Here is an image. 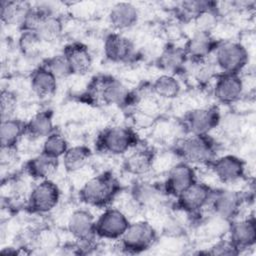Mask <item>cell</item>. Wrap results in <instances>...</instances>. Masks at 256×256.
Returning a JSON list of instances; mask_svg holds the SVG:
<instances>
[{
	"label": "cell",
	"instance_id": "obj_8",
	"mask_svg": "<svg viewBox=\"0 0 256 256\" xmlns=\"http://www.w3.org/2000/svg\"><path fill=\"white\" fill-rule=\"evenodd\" d=\"M220 123L221 114L216 105L192 109L186 113L183 119V126L190 135H208Z\"/></svg>",
	"mask_w": 256,
	"mask_h": 256
},
{
	"label": "cell",
	"instance_id": "obj_19",
	"mask_svg": "<svg viewBox=\"0 0 256 256\" xmlns=\"http://www.w3.org/2000/svg\"><path fill=\"white\" fill-rule=\"evenodd\" d=\"M156 151L151 147H136L125 156L123 170L133 176L147 175L154 167Z\"/></svg>",
	"mask_w": 256,
	"mask_h": 256
},
{
	"label": "cell",
	"instance_id": "obj_31",
	"mask_svg": "<svg viewBox=\"0 0 256 256\" xmlns=\"http://www.w3.org/2000/svg\"><path fill=\"white\" fill-rule=\"evenodd\" d=\"M182 86L176 76L171 74H162L158 76L151 85V91L159 98L171 100L179 96Z\"/></svg>",
	"mask_w": 256,
	"mask_h": 256
},
{
	"label": "cell",
	"instance_id": "obj_15",
	"mask_svg": "<svg viewBox=\"0 0 256 256\" xmlns=\"http://www.w3.org/2000/svg\"><path fill=\"white\" fill-rule=\"evenodd\" d=\"M221 41H218L211 32L195 31L185 42L183 48L188 60L193 63L206 61L213 54Z\"/></svg>",
	"mask_w": 256,
	"mask_h": 256
},
{
	"label": "cell",
	"instance_id": "obj_22",
	"mask_svg": "<svg viewBox=\"0 0 256 256\" xmlns=\"http://www.w3.org/2000/svg\"><path fill=\"white\" fill-rule=\"evenodd\" d=\"M188 57L184 48L175 44H167L156 60V66L166 74L178 75L185 70Z\"/></svg>",
	"mask_w": 256,
	"mask_h": 256
},
{
	"label": "cell",
	"instance_id": "obj_27",
	"mask_svg": "<svg viewBox=\"0 0 256 256\" xmlns=\"http://www.w3.org/2000/svg\"><path fill=\"white\" fill-rule=\"evenodd\" d=\"M63 29L64 24L62 18L50 8L42 17L34 33L38 36L42 43H52L61 37Z\"/></svg>",
	"mask_w": 256,
	"mask_h": 256
},
{
	"label": "cell",
	"instance_id": "obj_6",
	"mask_svg": "<svg viewBox=\"0 0 256 256\" xmlns=\"http://www.w3.org/2000/svg\"><path fill=\"white\" fill-rule=\"evenodd\" d=\"M214 54L216 67L221 73L240 74L249 62L247 48L236 41H221Z\"/></svg>",
	"mask_w": 256,
	"mask_h": 256
},
{
	"label": "cell",
	"instance_id": "obj_12",
	"mask_svg": "<svg viewBox=\"0 0 256 256\" xmlns=\"http://www.w3.org/2000/svg\"><path fill=\"white\" fill-rule=\"evenodd\" d=\"M196 181L198 180L192 164L181 160L170 168L162 187L168 197L176 198Z\"/></svg>",
	"mask_w": 256,
	"mask_h": 256
},
{
	"label": "cell",
	"instance_id": "obj_28",
	"mask_svg": "<svg viewBox=\"0 0 256 256\" xmlns=\"http://www.w3.org/2000/svg\"><path fill=\"white\" fill-rule=\"evenodd\" d=\"M25 123L21 119L11 117L1 120L0 144L1 149H15L25 135Z\"/></svg>",
	"mask_w": 256,
	"mask_h": 256
},
{
	"label": "cell",
	"instance_id": "obj_7",
	"mask_svg": "<svg viewBox=\"0 0 256 256\" xmlns=\"http://www.w3.org/2000/svg\"><path fill=\"white\" fill-rule=\"evenodd\" d=\"M60 197V188L53 180L39 181L28 194L26 209L31 214H46L56 208Z\"/></svg>",
	"mask_w": 256,
	"mask_h": 256
},
{
	"label": "cell",
	"instance_id": "obj_24",
	"mask_svg": "<svg viewBox=\"0 0 256 256\" xmlns=\"http://www.w3.org/2000/svg\"><path fill=\"white\" fill-rule=\"evenodd\" d=\"M58 79L42 64L35 68L30 75V87L35 95L45 99L55 94Z\"/></svg>",
	"mask_w": 256,
	"mask_h": 256
},
{
	"label": "cell",
	"instance_id": "obj_14",
	"mask_svg": "<svg viewBox=\"0 0 256 256\" xmlns=\"http://www.w3.org/2000/svg\"><path fill=\"white\" fill-rule=\"evenodd\" d=\"M244 93V81L240 74L218 73L215 78L213 95L217 102L230 105L241 99Z\"/></svg>",
	"mask_w": 256,
	"mask_h": 256
},
{
	"label": "cell",
	"instance_id": "obj_25",
	"mask_svg": "<svg viewBox=\"0 0 256 256\" xmlns=\"http://www.w3.org/2000/svg\"><path fill=\"white\" fill-rule=\"evenodd\" d=\"M59 166V159L49 157L42 152L30 158L24 165L25 173L34 180L50 179Z\"/></svg>",
	"mask_w": 256,
	"mask_h": 256
},
{
	"label": "cell",
	"instance_id": "obj_1",
	"mask_svg": "<svg viewBox=\"0 0 256 256\" xmlns=\"http://www.w3.org/2000/svg\"><path fill=\"white\" fill-rule=\"evenodd\" d=\"M122 186L111 171H103L87 180L79 189V200L87 206L105 209L121 193Z\"/></svg>",
	"mask_w": 256,
	"mask_h": 256
},
{
	"label": "cell",
	"instance_id": "obj_5",
	"mask_svg": "<svg viewBox=\"0 0 256 256\" xmlns=\"http://www.w3.org/2000/svg\"><path fill=\"white\" fill-rule=\"evenodd\" d=\"M157 238V231L150 222L146 220L130 222L119 239V248L126 254H140L150 249Z\"/></svg>",
	"mask_w": 256,
	"mask_h": 256
},
{
	"label": "cell",
	"instance_id": "obj_4",
	"mask_svg": "<svg viewBox=\"0 0 256 256\" xmlns=\"http://www.w3.org/2000/svg\"><path fill=\"white\" fill-rule=\"evenodd\" d=\"M217 145L214 139L208 135H188L177 140L174 153L182 160L190 164L209 165L216 157Z\"/></svg>",
	"mask_w": 256,
	"mask_h": 256
},
{
	"label": "cell",
	"instance_id": "obj_20",
	"mask_svg": "<svg viewBox=\"0 0 256 256\" xmlns=\"http://www.w3.org/2000/svg\"><path fill=\"white\" fill-rule=\"evenodd\" d=\"M229 240L240 251L254 247L256 243V221L253 215L229 222Z\"/></svg>",
	"mask_w": 256,
	"mask_h": 256
},
{
	"label": "cell",
	"instance_id": "obj_2",
	"mask_svg": "<svg viewBox=\"0 0 256 256\" xmlns=\"http://www.w3.org/2000/svg\"><path fill=\"white\" fill-rule=\"evenodd\" d=\"M139 142L140 138L133 128L115 125L103 129L97 135L95 149L106 155L120 156L136 148Z\"/></svg>",
	"mask_w": 256,
	"mask_h": 256
},
{
	"label": "cell",
	"instance_id": "obj_26",
	"mask_svg": "<svg viewBox=\"0 0 256 256\" xmlns=\"http://www.w3.org/2000/svg\"><path fill=\"white\" fill-rule=\"evenodd\" d=\"M218 8V3L208 0H187L179 2L174 8L176 18L183 23H191L203 13Z\"/></svg>",
	"mask_w": 256,
	"mask_h": 256
},
{
	"label": "cell",
	"instance_id": "obj_33",
	"mask_svg": "<svg viewBox=\"0 0 256 256\" xmlns=\"http://www.w3.org/2000/svg\"><path fill=\"white\" fill-rule=\"evenodd\" d=\"M69 145L67 139L58 131L52 132L46 138H44L41 152L49 157L60 159L68 150Z\"/></svg>",
	"mask_w": 256,
	"mask_h": 256
},
{
	"label": "cell",
	"instance_id": "obj_38",
	"mask_svg": "<svg viewBox=\"0 0 256 256\" xmlns=\"http://www.w3.org/2000/svg\"><path fill=\"white\" fill-rule=\"evenodd\" d=\"M20 252L16 248H13V247H5L1 250V254H3V255H17Z\"/></svg>",
	"mask_w": 256,
	"mask_h": 256
},
{
	"label": "cell",
	"instance_id": "obj_21",
	"mask_svg": "<svg viewBox=\"0 0 256 256\" xmlns=\"http://www.w3.org/2000/svg\"><path fill=\"white\" fill-rule=\"evenodd\" d=\"M62 53L66 57L73 75H85L92 68L93 58L84 43L79 41L68 43Z\"/></svg>",
	"mask_w": 256,
	"mask_h": 256
},
{
	"label": "cell",
	"instance_id": "obj_35",
	"mask_svg": "<svg viewBox=\"0 0 256 256\" xmlns=\"http://www.w3.org/2000/svg\"><path fill=\"white\" fill-rule=\"evenodd\" d=\"M41 40L34 32H21L18 39V47L21 53L27 57H35L38 54Z\"/></svg>",
	"mask_w": 256,
	"mask_h": 256
},
{
	"label": "cell",
	"instance_id": "obj_23",
	"mask_svg": "<svg viewBox=\"0 0 256 256\" xmlns=\"http://www.w3.org/2000/svg\"><path fill=\"white\" fill-rule=\"evenodd\" d=\"M139 19V10L131 2L115 3L109 13L108 20L116 31H124L132 28Z\"/></svg>",
	"mask_w": 256,
	"mask_h": 256
},
{
	"label": "cell",
	"instance_id": "obj_9",
	"mask_svg": "<svg viewBox=\"0 0 256 256\" xmlns=\"http://www.w3.org/2000/svg\"><path fill=\"white\" fill-rule=\"evenodd\" d=\"M212 193V187L206 183L196 181L175 198L174 208L188 216H198L208 206Z\"/></svg>",
	"mask_w": 256,
	"mask_h": 256
},
{
	"label": "cell",
	"instance_id": "obj_32",
	"mask_svg": "<svg viewBox=\"0 0 256 256\" xmlns=\"http://www.w3.org/2000/svg\"><path fill=\"white\" fill-rule=\"evenodd\" d=\"M0 7L1 21L6 25H19L26 12L31 8V6L27 2L8 0H2Z\"/></svg>",
	"mask_w": 256,
	"mask_h": 256
},
{
	"label": "cell",
	"instance_id": "obj_37",
	"mask_svg": "<svg viewBox=\"0 0 256 256\" xmlns=\"http://www.w3.org/2000/svg\"><path fill=\"white\" fill-rule=\"evenodd\" d=\"M207 255H213V256H218V255H238L240 254V251L231 243L229 239H221L217 241L214 245H212L209 250L205 252Z\"/></svg>",
	"mask_w": 256,
	"mask_h": 256
},
{
	"label": "cell",
	"instance_id": "obj_11",
	"mask_svg": "<svg viewBox=\"0 0 256 256\" xmlns=\"http://www.w3.org/2000/svg\"><path fill=\"white\" fill-rule=\"evenodd\" d=\"M130 221L126 213L115 207H107L95 221V235L106 240H119Z\"/></svg>",
	"mask_w": 256,
	"mask_h": 256
},
{
	"label": "cell",
	"instance_id": "obj_30",
	"mask_svg": "<svg viewBox=\"0 0 256 256\" xmlns=\"http://www.w3.org/2000/svg\"><path fill=\"white\" fill-rule=\"evenodd\" d=\"M92 156L91 149L86 145H75L69 147L62 157V164L67 173L81 171Z\"/></svg>",
	"mask_w": 256,
	"mask_h": 256
},
{
	"label": "cell",
	"instance_id": "obj_16",
	"mask_svg": "<svg viewBox=\"0 0 256 256\" xmlns=\"http://www.w3.org/2000/svg\"><path fill=\"white\" fill-rule=\"evenodd\" d=\"M103 52L105 58L113 63L130 62L136 55L132 40L119 32H112L106 35Z\"/></svg>",
	"mask_w": 256,
	"mask_h": 256
},
{
	"label": "cell",
	"instance_id": "obj_18",
	"mask_svg": "<svg viewBox=\"0 0 256 256\" xmlns=\"http://www.w3.org/2000/svg\"><path fill=\"white\" fill-rule=\"evenodd\" d=\"M166 196L162 186L147 181H137L130 189L131 202L138 209L156 208Z\"/></svg>",
	"mask_w": 256,
	"mask_h": 256
},
{
	"label": "cell",
	"instance_id": "obj_17",
	"mask_svg": "<svg viewBox=\"0 0 256 256\" xmlns=\"http://www.w3.org/2000/svg\"><path fill=\"white\" fill-rule=\"evenodd\" d=\"M95 221L90 210L79 208L74 210L68 220L67 229L73 238L81 243H92L95 235Z\"/></svg>",
	"mask_w": 256,
	"mask_h": 256
},
{
	"label": "cell",
	"instance_id": "obj_34",
	"mask_svg": "<svg viewBox=\"0 0 256 256\" xmlns=\"http://www.w3.org/2000/svg\"><path fill=\"white\" fill-rule=\"evenodd\" d=\"M43 65L59 80L73 75L71 67L63 53L47 58Z\"/></svg>",
	"mask_w": 256,
	"mask_h": 256
},
{
	"label": "cell",
	"instance_id": "obj_36",
	"mask_svg": "<svg viewBox=\"0 0 256 256\" xmlns=\"http://www.w3.org/2000/svg\"><path fill=\"white\" fill-rule=\"evenodd\" d=\"M17 108V97L10 91L3 89L0 95V112L1 120L14 117V112Z\"/></svg>",
	"mask_w": 256,
	"mask_h": 256
},
{
	"label": "cell",
	"instance_id": "obj_10",
	"mask_svg": "<svg viewBox=\"0 0 256 256\" xmlns=\"http://www.w3.org/2000/svg\"><path fill=\"white\" fill-rule=\"evenodd\" d=\"M244 196L229 189H213L208 206L212 214L222 220L231 222L240 214L244 203Z\"/></svg>",
	"mask_w": 256,
	"mask_h": 256
},
{
	"label": "cell",
	"instance_id": "obj_29",
	"mask_svg": "<svg viewBox=\"0 0 256 256\" xmlns=\"http://www.w3.org/2000/svg\"><path fill=\"white\" fill-rule=\"evenodd\" d=\"M54 131L53 113L50 110L37 112L25 123V135L32 139H44Z\"/></svg>",
	"mask_w": 256,
	"mask_h": 256
},
{
	"label": "cell",
	"instance_id": "obj_3",
	"mask_svg": "<svg viewBox=\"0 0 256 256\" xmlns=\"http://www.w3.org/2000/svg\"><path fill=\"white\" fill-rule=\"evenodd\" d=\"M87 88L89 96H95L105 105L127 107L135 101V94L122 81L110 75L95 77Z\"/></svg>",
	"mask_w": 256,
	"mask_h": 256
},
{
	"label": "cell",
	"instance_id": "obj_13",
	"mask_svg": "<svg viewBox=\"0 0 256 256\" xmlns=\"http://www.w3.org/2000/svg\"><path fill=\"white\" fill-rule=\"evenodd\" d=\"M208 166L216 178L225 184L237 182L246 175V162L232 154L216 157Z\"/></svg>",
	"mask_w": 256,
	"mask_h": 256
}]
</instances>
